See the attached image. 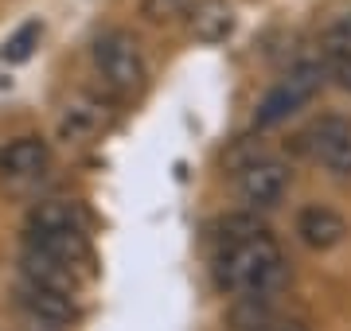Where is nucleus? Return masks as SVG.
<instances>
[{
	"instance_id": "dca6fc26",
	"label": "nucleus",
	"mask_w": 351,
	"mask_h": 331,
	"mask_svg": "<svg viewBox=\"0 0 351 331\" xmlns=\"http://www.w3.org/2000/svg\"><path fill=\"white\" fill-rule=\"evenodd\" d=\"M195 0H141V16H149L152 24H168L176 16H188Z\"/></svg>"
},
{
	"instance_id": "a211bd4d",
	"label": "nucleus",
	"mask_w": 351,
	"mask_h": 331,
	"mask_svg": "<svg viewBox=\"0 0 351 331\" xmlns=\"http://www.w3.org/2000/svg\"><path fill=\"white\" fill-rule=\"evenodd\" d=\"M24 331H66V328H59V323H43V319L24 316Z\"/></svg>"
},
{
	"instance_id": "f03ea898",
	"label": "nucleus",
	"mask_w": 351,
	"mask_h": 331,
	"mask_svg": "<svg viewBox=\"0 0 351 331\" xmlns=\"http://www.w3.org/2000/svg\"><path fill=\"white\" fill-rule=\"evenodd\" d=\"M94 66H98L101 82L117 94V98H133L145 90V78H149V66H145V55H141V43L133 39V31L125 27H110L94 39Z\"/></svg>"
},
{
	"instance_id": "20e7f679",
	"label": "nucleus",
	"mask_w": 351,
	"mask_h": 331,
	"mask_svg": "<svg viewBox=\"0 0 351 331\" xmlns=\"http://www.w3.org/2000/svg\"><path fill=\"white\" fill-rule=\"evenodd\" d=\"M304 148L332 176H351V117L324 114L301 133Z\"/></svg>"
},
{
	"instance_id": "6e6552de",
	"label": "nucleus",
	"mask_w": 351,
	"mask_h": 331,
	"mask_svg": "<svg viewBox=\"0 0 351 331\" xmlns=\"http://www.w3.org/2000/svg\"><path fill=\"white\" fill-rule=\"evenodd\" d=\"M297 238H301L308 250L316 254H324V250H336L343 238H348V218L332 211V207H304L301 215H297Z\"/></svg>"
},
{
	"instance_id": "f3484780",
	"label": "nucleus",
	"mask_w": 351,
	"mask_h": 331,
	"mask_svg": "<svg viewBox=\"0 0 351 331\" xmlns=\"http://www.w3.org/2000/svg\"><path fill=\"white\" fill-rule=\"evenodd\" d=\"M254 331H308V328H301V323H289V319H265V323H258Z\"/></svg>"
},
{
	"instance_id": "f8f14e48",
	"label": "nucleus",
	"mask_w": 351,
	"mask_h": 331,
	"mask_svg": "<svg viewBox=\"0 0 351 331\" xmlns=\"http://www.w3.org/2000/svg\"><path fill=\"white\" fill-rule=\"evenodd\" d=\"M211 234H215V246L219 250H234V246L250 242V238H262L269 230H265V222L254 211H230V215H223L211 226Z\"/></svg>"
},
{
	"instance_id": "7ed1b4c3",
	"label": "nucleus",
	"mask_w": 351,
	"mask_h": 331,
	"mask_svg": "<svg viewBox=\"0 0 351 331\" xmlns=\"http://www.w3.org/2000/svg\"><path fill=\"white\" fill-rule=\"evenodd\" d=\"M324 82V63H301L293 66L281 82H277L262 102H258V114H254V125L258 129H274L281 121L297 114L301 105H308L316 98V90Z\"/></svg>"
},
{
	"instance_id": "4468645a",
	"label": "nucleus",
	"mask_w": 351,
	"mask_h": 331,
	"mask_svg": "<svg viewBox=\"0 0 351 331\" xmlns=\"http://www.w3.org/2000/svg\"><path fill=\"white\" fill-rule=\"evenodd\" d=\"M101 129V114L98 109H86V105H71L59 121V133L66 140H82V137H94Z\"/></svg>"
},
{
	"instance_id": "2eb2a0df",
	"label": "nucleus",
	"mask_w": 351,
	"mask_h": 331,
	"mask_svg": "<svg viewBox=\"0 0 351 331\" xmlns=\"http://www.w3.org/2000/svg\"><path fill=\"white\" fill-rule=\"evenodd\" d=\"M324 75L336 78V86L351 94V47H348V43H328V51H324Z\"/></svg>"
},
{
	"instance_id": "39448f33",
	"label": "nucleus",
	"mask_w": 351,
	"mask_h": 331,
	"mask_svg": "<svg viewBox=\"0 0 351 331\" xmlns=\"http://www.w3.org/2000/svg\"><path fill=\"white\" fill-rule=\"evenodd\" d=\"M289 179H293V172H289L285 160L254 156V160H246L239 168V195H242V203H250L254 211H265V207H277L285 199Z\"/></svg>"
},
{
	"instance_id": "9b49d317",
	"label": "nucleus",
	"mask_w": 351,
	"mask_h": 331,
	"mask_svg": "<svg viewBox=\"0 0 351 331\" xmlns=\"http://www.w3.org/2000/svg\"><path fill=\"white\" fill-rule=\"evenodd\" d=\"M188 27L199 43H223L234 31V8L226 0H195L188 12Z\"/></svg>"
},
{
	"instance_id": "423d86ee",
	"label": "nucleus",
	"mask_w": 351,
	"mask_h": 331,
	"mask_svg": "<svg viewBox=\"0 0 351 331\" xmlns=\"http://www.w3.org/2000/svg\"><path fill=\"white\" fill-rule=\"evenodd\" d=\"M16 308L32 319H43V323H59V328H71L78 316L75 296L55 293V289H39V284H27L20 280L16 284Z\"/></svg>"
},
{
	"instance_id": "f257e3e1",
	"label": "nucleus",
	"mask_w": 351,
	"mask_h": 331,
	"mask_svg": "<svg viewBox=\"0 0 351 331\" xmlns=\"http://www.w3.org/2000/svg\"><path fill=\"white\" fill-rule=\"evenodd\" d=\"M285 277H289V265L274 234L250 238V242L234 246V250H219V257H215L219 289L230 296H242V300L274 296L285 284Z\"/></svg>"
},
{
	"instance_id": "ddd939ff",
	"label": "nucleus",
	"mask_w": 351,
	"mask_h": 331,
	"mask_svg": "<svg viewBox=\"0 0 351 331\" xmlns=\"http://www.w3.org/2000/svg\"><path fill=\"white\" fill-rule=\"evenodd\" d=\"M39 36H43V24L39 20H27V24L16 27V36L4 43V63H24V59H32V51L39 47Z\"/></svg>"
},
{
	"instance_id": "9d476101",
	"label": "nucleus",
	"mask_w": 351,
	"mask_h": 331,
	"mask_svg": "<svg viewBox=\"0 0 351 331\" xmlns=\"http://www.w3.org/2000/svg\"><path fill=\"white\" fill-rule=\"evenodd\" d=\"M71 230H86V222H82L78 203H66V199H43L24 218L27 238H39V234H71Z\"/></svg>"
},
{
	"instance_id": "0eeeda50",
	"label": "nucleus",
	"mask_w": 351,
	"mask_h": 331,
	"mask_svg": "<svg viewBox=\"0 0 351 331\" xmlns=\"http://www.w3.org/2000/svg\"><path fill=\"white\" fill-rule=\"evenodd\" d=\"M51 164V148L43 137H16L0 148V176L12 183H27L39 179Z\"/></svg>"
},
{
	"instance_id": "1a4fd4ad",
	"label": "nucleus",
	"mask_w": 351,
	"mask_h": 331,
	"mask_svg": "<svg viewBox=\"0 0 351 331\" xmlns=\"http://www.w3.org/2000/svg\"><path fill=\"white\" fill-rule=\"evenodd\" d=\"M20 280L39 284V289H55V293H66V296H75V289H78L75 269H66L63 261L39 254L32 246H24V257H20Z\"/></svg>"
}]
</instances>
